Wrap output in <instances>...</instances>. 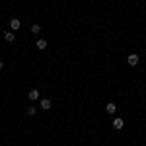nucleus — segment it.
Listing matches in <instances>:
<instances>
[{
  "instance_id": "obj_2",
  "label": "nucleus",
  "mask_w": 146,
  "mask_h": 146,
  "mask_svg": "<svg viewBox=\"0 0 146 146\" xmlns=\"http://www.w3.org/2000/svg\"><path fill=\"white\" fill-rule=\"evenodd\" d=\"M39 105H41V109H43V111H49V109L53 107V105H51V100H49V98L41 100V103H39Z\"/></svg>"
},
{
  "instance_id": "obj_7",
  "label": "nucleus",
  "mask_w": 146,
  "mask_h": 146,
  "mask_svg": "<svg viewBox=\"0 0 146 146\" xmlns=\"http://www.w3.org/2000/svg\"><path fill=\"white\" fill-rule=\"evenodd\" d=\"M105 111L109 113V115H113V113L117 111V105H115V103H107V105H105Z\"/></svg>"
},
{
  "instance_id": "obj_6",
  "label": "nucleus",
  "mask_w": 146,
  "mask_h": 146,
  "mask_svg": "<svg viewBox=\"0 0 146 146\" xmlns=\"http://www.w3.org/2000/svg\"><path fill=\"white\" fill-rule=\"evenodd\" d=\"M35 45H37L39 51H43V49H47V39H37V43H35Z\"/></svg>"
},
{
  "instance_id": "obj_11",
  "label": "nucleus",
  "mask_w": 146,
  "mask_h": 146,
  "mask_svg": "<svg viewBox=\"0 0 146 146\" xmlns=\"http://www.w3.org/2000/svg\"><path fill=\"white\" fill-rule=\"evenodd\" d=\"M2 68H4V60H0V70H2Z\"/></svg>"
},
{
  "instance_id": "obj_8",
  "label": "nucleus",
  "mask_w": 146,
  "mask_h": 146,
  "mask_svg": "<svg viewBox=\"0 0 146 146\" xmlns=\"http://www.w3.org/2000/svg\"><path fill=\"white\" fill-rule=\"evenodd\" d=\"M4 39H6V41H14V39H16V35H14V31H6V33H4Z\"/></svg>"
},
{
  "instance_id": "obj_1",
  "label": "nucleus",
  "mask_w": 146,
  "mask_h": 146,
  "mask_svg": "<svg viewBox=\"0 0 146 146\" xmlns=\"http://www.w3.org/2000/svg\"><path fill=\"white\" fill-rule=\"evenodd\" d=\"M138 58H140L138 55H135V53H131V55H129V58H127V62H129L131 66H136V64H138Z\"/></svg>"
},
{
  "instance_id": "obj_9",
  "label": "nucleus",
  "mask_w": 146,
  "mask_h": 146,
  "mask_svg": "<svg viewBox=\"0 0 146 146\" xmlns=\"http://www.w3.org/2000/svg\"><path fill=\"white\" fill-rule=\"evenodd\" d=\"M39 31H41V25H39V23H33V25H31V33H39Z\"/></svg>"
},
{
  "instance_id": "obj_4",
  "label": "nucleus",
  "mask_w": 146,
  "mask_h": 146,
  "mask_svg": "<svg viewBox=\"0 0 146 146\" xmlns=\"http://www.w3.org/2000/svg\"><path fill=\"white\" fill-rule=\"evenodd\" d=\"M39 96H41V92H39V90H29V94H27V98H29L31 101L39 100Z\"/></svg>"
},
{
  "instance_id": "obj_10",
  "label": "nucleus",
  "mask_w": 146,
  "mask_h": 146,
  "mask_svg": "<svg viewBox=\"0 0 146 146\" xmlns=\"http://www.w3.org/2000/svg\"><path fill=\"white\" fill-rule=\"evenodd\" d=\"M35 111H37V109H35L33 105H29V107H27V115H35Z\"/></svg>"
},
{
  "instance_id": "obj_5",
  "label": "nucleus",
  "mask_w": 146,
  "mask_h": 146,
  "mask_svg": "<svg viewBox=\"0 0 146 146\" xmlns=\"http://www.w3.org/2000/svg\"><path fill=\"white\" fill-rule=\"evenodd\" d=\"M123 127H125L123 119H113V129H115V131H119V129H123Z\"/></svg>"
},
{
  "instance_id": "obj_3",
  "label": "nucleus",
  "mask_w": 146,
  "mask_h": 146,
  "mask_svg": "<svg viewBox=\"0 0 146 146\" xmlns=\"http://www.w3.org/2000/svg\"><path fill=\"white\" fill-rule=\"evenodd\" d=\"M10 27H12V31H18V29L22 27V22H20L18 18H14V20L10 22Z\"/></svg>"
}]
</instances>
